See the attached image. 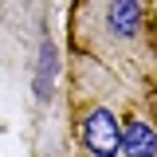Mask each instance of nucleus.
I'll use <instances>...</instances> for the list:
<instances>
[{
	"label": "nucleus",
	"instance_id": "1",
	"mask_svg": "<svg viewBox=\"0 0 157 157\" xmlns=\"http://www.w3.org/2000/svg\"><path fill=\"white\" fill-rule=\"evenodd\" d=\"M71 51H82L137 94L157 90V12L153 0H75Z\"/></svg>",
	"mask_w": 157,
	"mask_h": 157
},
{
	"label": "nucleus",
	"instance_id": "2",
	"mask_svg": "<svg viewBox=\"0 0 157 157\" xmlns=\"http://www.w3.org/2000/svg\"><path fill=\"white\" fill-rule=\"evenodd\" d=\"M141 98L145 94H137L102 63L71 51V110L78 157H114L122 145V118Z\"/></svg>",
	"mask_w": 157,
	"mask_h": 157
},
{
	"label": "nucleus",
	"instance_id": "3",
	"mask_svg": "<svg viewBox=\"0 0 157 157\" xmlns=\"http://www.w3.org/2000/svg\"><path fill=\"white\" fill-rule=\"evenodd\" d=\"M114 157H157V118L149 102H134L122 118V145Z\"/></svg>",
	"mask_w": 157,
	"mask_h": 157
},
{
	"label": "nucleus",
	"instance_id": "4",
	"mask_svg": "<svg viewBox=\"0 0 157 157\" xmlns=\"http://www.w3.org/2000/svg\"><path fill=\"white\" fill-rule=\"evenodd\" d=\"M145 102H149V110H153V118H157V90H149V94H145Z\"/></svg>",
	"mask_w": 157,
	"mask_h": 157
}]
</instances>
